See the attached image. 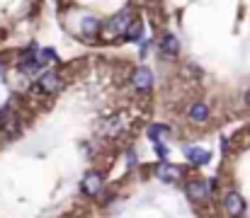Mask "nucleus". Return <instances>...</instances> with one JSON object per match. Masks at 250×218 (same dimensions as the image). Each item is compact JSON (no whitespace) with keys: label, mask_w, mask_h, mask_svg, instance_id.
Segmentation results:
<instances>
[{"label":"nucleus","mask_w":250,"mask_h":218,"mask_svg":"<svg viewBox=\"0 0 250 218\" xmlns=\"http://www.w3.org/2000/svg\"><path fill=\"white\" fill-rule=\"evenodd\" d=\"M156 153H158V158H161V162H163V160L167 158V153H170V150H167L166 143H158V145H156Z\"/></svg>","instance_id":"nucleus-16"},{"label":"nucleus","mask_w":250,"mask_h":218,"mask_svg":"<svg viewBox=\"0 0 250 218\" xmlns=\"http://www.w3.org/2000/svg\"><path fill=\"white\" fill-rule=\"evenodd\" d=\"M131 20H134V7H124V10H119L114 17H109L104 24H102V37L104 39H124V34H126V29H129V24H131Z\"/></svg>","instance_id":"nucleus-1"},{"label":"nucleus","mask_w":250,"mask_h":218,"mask_svg":"<svg viewBox=\"0 0 250 218\" xmlns=\"http://www.w3.org/2000/svg\"><path fill=\"white\" fill-rule=\"evenodd\" d=\"M81 189H83L85 197H90V199L100 197V194H102V189H104V175H102V172H97V170L87 172V175L83 177V182H81Z\"/></svg>","instance_id":"nucleus-5"},{"label":"nucleus","mask_w":250,"mask_h":218,"mask_svg":"<svg viewBox=\"0 0 250 218\" xmlns=\"http://www.w3.org/2000/svg\"><path fill=\"white\" fill-rule=\"evenodd\" d=\"M146 136H148V141H151L153 145L166 143V139H170V136H172V129H170L167 124H158V121H153V124H148Z\"/></svg>","instance_id":"nucleus-9"},{"label":"nucleus","mask_w":250,"mask_h":218,"mask_svg":"<svg viewBox=\"0 0 250 218\" xmlns=\"http://www.w3.org/2000/svg\"><path fill=\"white\" fill-rule=\"evenodd\" d=\"M246 102H248V107H250V90L246 92Z\"/></svg>","instance_id":"nucleus-20"},{"label":"nucleus","mask_w":250,"mask_h":218,"mask_svg":"<svg viewBox=\"0 0 250 218\" xmlns=\"http://www.w3.org/2000/svg\"><path fill=\"white\" fill-rule=\"evenodd\" d=\"M141 37H144V22H141V20H131V24H129L124 39L134 44V41H141Z\"/></svg>","instance_id":"nucleus-13"},{"label":"nucleus","mask_w":250,"mask_h":218,"mask_svg":"<svg viewBox=\"0 0 250 218\" xmlns=\"http://www.w3.org/2000/svg\"><path fill=\"white\" fill-rule=\"evenodd\" d=\"M5 71H7V61H5V56L0 54V78L5 75Z\"/></svg>","instance_id":"nucleus-19"},{"label":"nucleus","mask_w":250,"mask_h":218,"mask_svg":"<svg viewBox=\"0 0 250 218\" xmlns=\"http://www.w3.org/2000/svg\"><path fill=\"white\" fill-rule=\"evenodd\" d=\"M187 117H189V121H192V124L202 126V124H207V121H209L211 109H209V104H204V102H194V104H189Z\"/></svg>","instance_id":"nucleus-10"},{"label":"nucleus","mask_w":250,"mask_h":218,"mask_svg":"<svg viewBox=\"0 0 250 218\" xmlns=\"http://www.w3.org/2000/svg\"><path fill=\"white\" fill-rule=\"evenodd\" d=\"M182 155L187 158V162L192 167H204L211 160V153L207 148H199V145H182Z\"/></svg>","instance_id":"nucleus-7"},{"label":"nucleus","mask_w":250,"mask_h":218,"mask_svg":"<svg viewBox=\"0 0 250 218\" xmlns=\"http://www.w3.org/2000/svg\"><path fill=\"white\" fill-rule=\"evenodd\" d=\"M39 61H42V66H49V63H56L59 61V54L54 51V49H39Z\"/></svg>","instance_id":"nucleus-15"},{"label":"nucleus","mask_w":250,"mask_h":218,"mask_svg":"<svg viewBox=\"0 0 250 218\" xmlns=\"http://www.w3.org/2000/svg\"><path fill=\"white\" fill-rule=\"evenodd\" d=\"M156 177L161 179V182H166V184H175V182H180L182 179V167L180 165H172V162H158L156 165Z\"/></svg>","instance_id":"nucleus-8"},{"label":"nucleus","mask_w":250,"mask_h":218,"mask_svg":"<svg viewBox=\"0 0 250 218\" xmlns=\"http://www.w3.org/2000/svg\"><path fill=\"white\" fill-rule=\"evenodd\" d=\"M102 131H104L107 136H117V134L122 131V121H119L117 117H112V119H107V121L102 124Z\"/></svg>","instance_id":"nucleus-14"},{"label":"nucleus","mask_w":250,"mask_h":218,"mask_svg":"<svg viewBox=\"0 0 250 218\" xmlns=\"http://www.w3.org/2000/svg\"><path fill=\"white\" fill-rule=\"evenodd\" d=\"M153 82H156V75H153L151 68H146V66L134 68V73H131V85H134V90H139V92H151V90H153Z\"/></svg>","instance_id":"nucleus-6"},{"label":"nucleus","mask_w":250,"mask_h":218,"mask_svg":"<svg viewBox=\"0 0 250 218\" xmlns=\"http://www.w3.org/2000/svg\"><path fill=\"white\" fill-rule=\"evenodd\" d=\"M246 209H248V204H246V199L238 192H233V189L224 192V197H221V211H224L226 218H243L246 216Z\"/></svg>","instance_id":"nucleus-4"},{"label":"nucleus","mask_w":250,"mask_h":218,"mask_svg":"<svg viewBox=\"0 0 250 218\" xmlns=\"http://www.w3.org/2000/svg\"><path fill=\"white\" fill-rule=\"evenodd\" d=\"M214 192H216V179L211 177H199V179H192L187 187H185V194L194 201V204H204V201H209L211 197H214Z\"/></svg>","instance_id":"nucleus-2"},{"label":"nucleus","mask_w":250,"mask_h":218,"mask_svg":"<svg viewBox=\"0 0 250 218\" xmlns=\"http://www.w3.org/2000/svg\"><path fill=\"white\" fill-rule=\"evenodd\" d=\"M63 75L59 71H46L42 73L39 78H37V82L32 85V92H37V95H56V92H61L63 90Z\"/></svg>","instance_id":"nucleus-3"},{"label":"nucleus","mask_w":250,"mask_h":218,"mask_svg":"<svg viewBox=\"0 0 250 218\" xmlns=\"http://www.w3.org/2000/svg\"><path fill=\"white\" fill-rule=\"evenodd\" d=\"M126 167H136V150H126Z\"/></svg>","instance_id":"nucleus-17"},{"label":"nucleus","mask_w":250,"mask_h":218,"mask_svg":"<svg viewBox=\"0 0 250 218\" xmlns=\"http://www.w3.org/2000/svg\"><path fill=\"white\" fill-rule=\"evenodd\" d=\"M151 44H153V41H148V39H141V51H139V54H141V59L148 54V46H151Z\"/></svg>","instance_id":"nucleus-18"},{"label":"nucleus","mask_w":250,"mask_h":218,"mask_svg":"<svg viewBox=\"0 0 250 218\" xmlns=\"http://www.w3.org/2000/svg\"><path fill=\"white\" fill-rule=\"evenodd\" d=\"M158 46H161V51H163L166 56H172V59L180 54V41H177V37H175V34H170V32L163 34V39H161V44H158Z\"/></svg>","instance_id":"nucleus-12"},{"label":"nucleus","mask_w":250,"mask_h":218,"mask_svg":"<svg viewBox=\"0 0 250 218\" xmlns=\"http://www.w3.org/2000/svg\"><path fill=\"white\" fill-rule=\"evenodd\" d=\"M100 32H102V22L97 17L87 15V17L81 20V34L85 39H95V37H100Z\"/></svg>","instance_id":"nucleus-11"}]
</instances>
